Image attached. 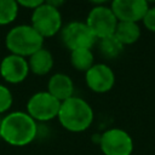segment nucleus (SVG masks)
Wrapping results in <instances>:
<instances>
[{
    "label": "nucleus",
    "instance_id": "f257e3e1",
    "mask_svg": "<svg viewBox=\"0 0 155 155\" xmlns=\"http://www.w3.org/2000/svg\"><path fill=\"white\" fill-rule=\"evenodd\" d=\"M38 134V124L27 111H12L1 120L0 138L10 145L24 147Z\"/></svg>",
    "mask_w": 155,
    "mask_h": 155
},
{
    "label": "nucleus",
    "instance_id": "f03ea898",
    "mask_svg": "<svg viewBox=\"0 0 155 155\" xmlns=\"http://www.w3.org/2000/svg\"><path fill=\"white\" fill-rule=\"evenodd\" d=\"M57 117L65 130L70 132H82L91 126L93 110L84 98L73 96L61 103Z\"/></svg>",
    "mask_w": 155,
    "mask_h": 155
},
{
    "label": "nucleus",
    "instance_id": "7ed1b4c3",
    "mask_svg": "<svg viewBox=\"0 0 155 155\" xmlns=\"http://www.w3.org/2000/svg\"><path fill=\"white\" fill-rule=\"evenodd\" d=\"M44 40L45 39L30 24H19L7 31L5 46L10 53L28 58L44 47Z\"/></svg>",
    "mask_w": 155,
    "mask_h": 155
},
{
    "label": "nucleus",
    "instance_id": "20e7f679",
    "mask_svg": "<svg viewBox=\"0 0 155 155\" xmlns=\"http://www.w3.org/2000/svg\"><path fill=\"white\" fill-rule=\"evenodd\" d=\"M30 25L44 38H52L58 34L62 25V15L58 8L42 4L33 10L30 17Z\"/></svg>",
    "mask_w": 155,
    "mask_h": 155
},
{
    "label": "nucleus",
    "instance_id": "39448f33",
    "mask_svg": "<svg viewBox=\"0 0 155 155\" xmlns=\"http://www.w3.org/2000/svg\"><path fill=\"white\" fill-rule=\"evenodd\" d=\"M61 102L47 91L34 93L27 102V113L36 122L50 121L58 116Z\"/></svg>",
    "mask_w": 155,
    "mask_h": 155
},
{
    "label": "nucleus",
    "instance_id": "423d86ee",
    "mask_svg": "<svg viewBox=\"0 0 155 155\" xmlns=\"http://www.w3.org/2000/svg\"><path fill=\"white\" fill-rule=\"evenodd\" d=\"M61 38L69 51L80 48H92L97 39L87 27L86 22L73 21L65 24L61 30Z\"/></svg>",
    "mask_w": 155,
    "mask_h": 155
},
{
    "label": "nucleus",
    "instance_id": "0eeeda50",
    "mask_svg": "<svg viewBox=\"0 0 155 155\" xmlns=\"http://www.w3.org/2000/svg\"><path fill=\"white\" fill-rule=\"evenodd\" d=\"M117 22L119 21L115 17L111 8L105 5L94 6L88 12L86 18V24L91 29L97 40L114 35Z\"/></svg>",
    "mask_w": 155,
    "mask_h": 155
},
{
    "label": "nucleus",
    "instance_id": "6e6552de",
    "mask_svg": "<svg viewBox=\"0 0 155 155\" xmlns=\"http://www.w3.org/2000/svg\"><path fill=\"white\" fill-rule=\"evenodd\" d=\"M103 155H131L133 151L132 137L121 128H109L99 138Z\"/></svg>",
    "mask_w": 155,
    "mask_h": 155
},
{
    "label": "nucleus",
    "instance_id": "1a4fd4ad",
    "mask_svg": "<svg viewBox=\"0 0 155 155\" xmlns=\"http://www.w3.org/2000/svg\"><path fill=\"white\" fill-rule=\"evenodd\" d=\"M85 81L91 91L96 93H105L114 87L115 74L109 65L104 63H94L85 73Z\"/></svg>",
    "mask_w": 155,
    "mask_h": 155
},
{
    "label": "nucleus",
    "instance_id": "9d476101",
    "mask_svg": "<svg viewBox=\"0 0 155 155\" xmlns=\"http://www.w3.org/2000/svg\"><path fill=\"white\" fill-rule=\"evenodd\" d=\"M28 59L17 54H7L0 62V75L8 84H21L29 74Z\"/></svg>",
    "mask_w": 155,
    "mask_h": 155
},
{
    "label": "nucleus",
    "instance_id": "9b49d317",
    "mask_svg": "<svg viewBox=\"0 0 155 155\" xmlns=\"http://www.w3.org/2000/svg\"><path fill=\"white\" fill-rule=\"evenodd\" d=\"M111 11L119 22H136L143 19L149 8L145 0H111Z\"/></svg>",
    "mask_w": 155,
    "mask_h": 155
},
{
    "label": "nucleus",
    "instance_id": "f8f14e48",
    "mask_svg": "<svg viewBox=\"0 0 155 155\" xmlns=\"http://www.w3.org/2000/svg\"><path fill=\"white\" fill-rule=\"evenodd\" d=\"M47 92L62 103L74 96V82L69 75L56 73L47 81Z\"/></svg>",
    "mask_w": 155,
    "mask_h": 155
},
{
    "label": "nucleus",
    "instance_id": "ddd939ff",
    "mask_svg": "<svg viewBox=\"0 0 155 155\" xmlns=\"http://www.w3.org/2000/svg\"><path fill=\"white\" fill-rule=\"evenodd\" d=\"M29 70L35 75H46L48 74L53 68V56L52 53L46 48H40L36 52H34L28 58Z\"/></svg>",
    "mask_w": 155,
    "mask_h": 155
},
{
    "label": "nucleus",
    "instance_id": "4468645a",
    "mask_svg": "<svg viewBox=\"0 0 155 155\" xmlns=\"http://www.w3.org/2000/svg\"><path fill=\"white\" fill-rule=\"evenodd\" d=\"M114 35L125 45H132L140 38V28L136 22H117Z\"/></svg>",
    "mask_w": 155,
    "mask_h": 155
},
{
    "label": "nucleus",
    "instance_id": "2eb2a0df",
    "mask_svg": "<svg viewBox=\"0 0 155 155\" xmlns=\"http://www.w3.org/2000/svg\"><path fill=\"white\" fill-rule=\"evenodd\" d=\"M70 64L74 69L79 71H87L94 64V57L92 50L90 48H80L70 51Z\"/></svg>",
    "mask_w": 155,
    "mask_h": 155
},
{
    "label": "nucleus",
    "instance_id": "dca6fc26",
    "mask_svg": "<svg viewBox=\"0 0 155 155\" xmlns=\"http://www.w3.org/2000/svg\"><path fill=\"white\" fill-rule=\"evenodd\" d=\"M98 46L101 53L108 59L116 58L117 56H120V53L124 50V45L119 41V39L115 35H110L101 39Z\"/></svg>",
    "mask_w": 155,
    "mask_h": 155
},
{
    "label": "nucleus",
    "instance_id": "f3484780",
    "mask_svg": "<svg viewBox=\"0 0 155 155\" xmlns=\"http://www.w3.org/2000/svg\"><path fill=\"white\" fill-rule=\"evenodd\" d=\"M19 5L16 0H0V25L12 23L18 16Z\"/></svg>",
    "mask_w": 155,
    "mask_h": 155
},
{
    "label": "nucleus",
    "instance_id": "a211bd4d",
    "mask_svg": "<svg viewBox=\"0 0 155 155\" xmlns=\"http://www.w3.org/2000/svg\"><path fill=\"white\" fill-rule=\"evenodd\" d=\"M13 103V97L8 87L0 84V114L6 113Z\"/></svg>",
    "mask_w": 155,
    "mask_h": 155
},
{
    "label": "nucleus",
    "instance_id": "6ab92c4d",
    "mask_svg": "<svg viewBox=\"0 0 155 155\" xmlns=\"http://www.w3.org/2000/svg\"><path fill=\"white\" fill-rule=\"evenodd\" d=\"M142 21L148 30L155 33V7H149Z\"/></svg>",
    "mask_w": 155,
    "mask_h": 155
},
{
    "label": "nucleus",
    "instance_id": "aec40b11",
    "mask_svg": "<svg viewBox=\"0 0 155 155\" xmlns=\"http://www.w3.org/2000/svg\"><path fill=\"white\" fill-rule=\"evenodd\" d=\"M17 4L19 6H23V7H27V8H36L38 6L42 5L45 2V0H16Z\"/></svg>",
    "mask_w": 155,
    "mask_h": 155
},
{
    "label": "nucleus",
    "instance_id": "412c9836",
    "mask_svg": "<svg viewBox=\"0 0 155 155\" xmlns=\"http://www.w3.org/2000/svg\"><path fill=\"white\" fill-rule=\"evenodd\" d=\"M65 1H67V0H45V2H44V4L50 5V6L54 7V8H59L62 5H64V2H65Z\"/></svg>",
    "mask_w": 155,
    "mask_h": 155
},
{
    "label": "nucleus",
    "instance_id": "4be33fe9",
    "mask_svg": "<svg viewBox=\"0 0 155 155\" xmlns=\"http://www.w3.org/2000/svg\"><path fill=\"white\" fill-rule=\"evenodd\" d=\"M90 2H92L94 6H102V5H105L108 1L110 0H88Z\"/></svg>",
    "mask_w": 155,
    "mask_h": 155
},
{
    "label": "nucleus",
    "instance_id": "5701e85b",
    "mask_svg": "<svg viewBox=\"0 0 155 155\" xmlns=\"http://www.w3.org/2000/svg\"><path fill=\"white\" fill-rule=\"evenodd\" d=\"M145 1H147L148 4H149V2H155V0H145Z\"/></svg>",
    "mask_w": 155,
    "mask_h": 155
},
{
    "label": "nucleus",
    "instance_id": "b1692460",
    "mask_svg": "<svg viewBox=\"0 0 155 155\" xmlns=\"http://www.w3.org/2000/svg\"><path fill=\"white\" fill-rule=\"evenodd\" d=\"M1 120H2V117H0V127H1Z\"/></svg>",
    "mask_w": 155,
    "mask_h": 155
}]
</instances>
